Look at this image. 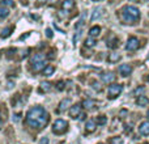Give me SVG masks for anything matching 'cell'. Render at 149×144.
I'll list each match as a JSON object with an SVG mask.
<instances>
[{
    "label": "cell",
    "instance_id": "f1b7e54d",
    "mask_svg": "<svg viewBox=\"0 0 149 144\" xmlns=\"http://www.w3.org/2000/svg\"><path fill=\"white\" fill-rule=\"evenodd\" d=\"M84 18H85V13H84V16H82V18H81V20H80L79 22L76 24V29H79L80 26H82V25H84V24H85V20H84Z\"/></svg>",
    "mask_w": 149,
    "mask_h": 144
},
{
    "label": "cell",
    "instance_id": "484cf974",
    "mask_svg": "<svg viewBox=\"0 0 149 144\" xmlns=\"http://www.w3.org/2000/svg\"><path fill=\"white\" fill-rule=\"evenodd\" d=\"M97 123H98V124H101V126H105V124L107 123V118H106L105 115L98 117V118H97Z\"/></svg>",
    "mask_w": 149,
    "mask_h": 144
},
{
    "label": "cell",
    "instance_id": "4fadbf2b",
    "mask_svg": "<svg viewBox=\"0 0 149 144\" xmlns=\"http://www.w3.org/2000/svg\"><path fill=\"white\" fill-rule=\"evenodd\" d=\"M120 54H118V52H111V54H109L107 57V62L109 63H116L120 60Z\"/></svg>",
    "mask_w": 149,
    "mask_h": 144
},
{
    "label": "cell",
    "instance_id": "d6986e66",
    "mask_svg": "<svg viewBox=\"0 0 149 144\" xmlns=\"http://www.w3.org/2000/svg\"><path fill=\"white\" fill-rule=\"evenodd\" d=\"M13 29H15V26H9V28H5L4 30L1 31V38H7V37H9L10 34H12V31H13Z\"/></svg>",
    "mask_w": 149,
    "mask_h": 144
},
{
    "label": "cell",
    "instance_id": "1f68e13d",
    "mask_svg": "<svg viewBox=\"0 0 149 144\" xmlns=\"http://www.w3.org/2000/svg\"><path fill=\"white\" fill-rule=\"evenodd\" d=\"M56 88H58L59 90H63V89H64V81H58Z\"/></svg>",
    "mask_w": 149,
    "mask_h": 144
},
{
    "label": "cell",
    "instance_id": "60d3db41",
    "mask_svg": "<svg viewBox=\"0 0 149 144\" xmlns=\"http://www.w3.org/2000/svg\"><path fill=\"white\" fill-rule=\"evenodd\" d=\"M143 144H148V143H143Z\"/></svg>",
    "mask_w": 149,
    "mask_h": 144
},
{
    "label": "cell",
    "instance_id": "4316f807",
    "mask_svg": "<svg viewBox=\"0 0 149 144\" xmlns=\"http://www.w3.org/2000/svg\"><path fill=\"white\" fill-rule=\"evenodd\" d=\"M107 46H109V47H111V49H115V47H118V39L114 38L113 41H109Z\"/></svg>",
    "mask_w": 149,
    "mask_h": 144
},
{
    "label": "cell",
    "instance_id": "277c9868",
    "mask_svg": "<svg viewBox=\"0 0 149 144\" xmlns=\"http://www.w3.org/2000/svg\"><path fill=\"white\" fill-rule=\"evenodd\" d=\"M122 92H123V85L122 84H113V82H111V85L109 87V90H107V93H109L107 97L110 98V100H113V98L118 97Z\"/></svg>",
    "mask_w": 149,
    "mask_h": 144
},
{
    "label": "cell",
    "instance_id": "5bb4252c",
    "mask_svg": "<svg viewBox=\"0 0 149 144\" xmlns=\"http://www.w3.org/2000/svg\"><path fill=\"white\" fill-rule=\"evenodd\" d=\"M74 7V1L73 0H64L62 3V9L63 10H71Z\"/></svg>",
    "mask_w": 149,
    "mask_h": 144
},
{
    "label": "cell",
    "instance_id": "2e32d148",
    "mask_svg": "<svg viewBox=\"0 0 149 144\" xmlns=\"http://www.w3.org/2000/svg\"><path fill=\"white\" fill-rule=\"evenodd\" d=\"M45 59H46V55L45 54H36L33 58H31V63H39V62H45Z\"/></svg>",
    "mask_w": 149,
    "mask_h": 144
},
{
    "label": "cell",
    "instance_id": "8d00e7d4",
    "mask_svg": "<svg viewBox=\"0 0 149 144\" xmlns=\"http://www.w3.org/2000/svg\"><path fill=\"white\" fill-rule=\"evenodd\" d=\"M0 129H1V113H0Z\"/></svg>",
    "mask_w": 149,
    "mask_h": 144
},
{
    "label": "cell",
    "instance_id": "ab89813d",
    "mask_svg": "<svg viewBox=\"0 0 149 144\" xmlns=\"http://www.w3.org/2000/svg\"><path fill=\"white\" fill-rule=\"evenodd\" d=\"M148 82H149V76H148Z\"/></svg>",
    "mask_w": 149,
    "mask_h": 144
},
{
    "label": "cell",
    "instance_id": "ac0fdd59",
    "mask_svg": "<svg viewBox=\"0 0 149 144\" xmlns=\"http://www.w3.org/2000/svg\"><path fill=\"white\" fill-rule=\"evenodd\" d=\"M50 89H51V84H50V82H47V81H43L41 85H39V90H41L42 93L49 92Z\"/></svg>",
    "mask_w": 149,
    "mask_h": 144
},
{
    "label": "cell",
    "instance_id": "6da1fadb",
    "mask_svg": "<svg viewBox=\"0 0 149 144\" xmlns=\"http://www.w3.org/2000/svg\"><path fill=\"white\" fill-rule=\"evenodd\" d=\"M49 122V113L42 106H34L26 113V124L33 129H43Z\"/></svg>",
    "mask_w": 149,
    "mask_h": 144
},
{
    "label": "cell",
    "instance_id": "8fae6325",
    "mask_svg": "<svg viewBox=\"0 0 149 144\" xmlns=\"http://www.w3.org/2000/svg\"><path fill=\"white\" fill-rule=\"evenodd\" d=\"M101 80H102V82H106V84L113 82L114 80H115V75H114L113 72H107V73H105V75L101 76Z\"/></svg>",
    "mask_w": 149,
    "mask_h": 144
},
{
    "label": "cell",
    "instance_id": "d4e9b609",
    "mask_svg": "<svg viewBox=\"0 0 149 144\" xmlns=\"http://www.w3.org/2000/svg\"><path fill=\"white\" fill-rule=\"evenodd\" d=\"M109 144H123V139L120 136H114L109 140Z\"/></svg>",
    "mask_w": 149,
    "mask_h": 144
},
{
    "label": "cell",
    "instance_id": "e575fe53",
    "mask_svg": "<svg viewBox=\"0 0 149 144\" xmlns=\"http://www.w3.org/2000/svg\"><path fill=\"white\" fill-rule=\"evenodd\" d=\"M39 143H41V144H47V143H49V139H47V138H43V139H42Z\"/></svg>",
    "mask_w": 149,
    "mask_h": 144
},
{
    "label": "cell",
    "instance_id": "f546056e",
    "mask_svg": "<svg viewBox=\"0 0 149 144\" xmlns=\"http://www.w3.org/2000/svg\"><path fill=\"white\" fill-rule=\"evenodd\" d=\"M3 5H9V7H13L15 5V3L12 1V0H3Z\"/></svg>",
    "mask_w": 149,
    "mask_h": 144
},
{
    "label": "cell",
    "instance_id": "7402d4cb",
    "mask_svg": "<svg viewBox=\"0 0 149 144\" xmlns=\"http://www.w3.org/2000/svg\"><path fill=\"white\" fill-rule=\"evenodd\" d=\"M101 15H102V8L98 7V8H95L94 12L92 13V17H90V18H92V21H94V20H97V18L100 17Z\"/></svg>",
    "mask_w": 149,
    "mask_h": 144
},
{
    "label": "cell",
    "instance_id": "52a82bcc",
    "mask_svg": "<svg viewBox=\"0 0 149 144\" xmlns=\"http://www.w3.org/2000/svg\"><path fill=\"white\" fill-rule=\"evenodd\" d=\"M132 72V67L130 64H122L120 67H119V73L122 75V76H130Z\"/></svg>",
    "mask_w": 149,
    "mask_h": 144
},
{
    "label": "cell",
    "instance_id": "9c48e42d",
    "mask_svg": "<svg viewBox=\"0 0 149 144\" xmlns=\"http://www.w3.org/2000/svg\"><path fill=\"white\" fill-rule=\"evenodd\" d=\"M139 132L141 135H144V136L149 135V121H144V122H141V123H140Z\"/></svg>",
    "mask_w": 149,
    "mask_h": 144
},
{
    "label": "cell",
    "instance_id": "44dd1931",
    "mask_svg": "<svg viewBox=\"0 0 149 144\" xmlns=\"http://www.w3.org/2000/svg\"><path fill=\"white\" fill-rule=\"evenodd\" d=\"M81 105L84 106L85 109H93V108H94V105H95V102L93 100H84Z\"/></svg>",
    "mask_w": 149,
    "mask_h": 144
},
{
    "label": "cell",
    "instance_id": "4dcf8cb0",
    "mask_svg": "<svg viewBox=\"0 0 149 144\" xmlns=\"http://www.w3.org/2000/svg\"><path fill=\"white\" fill-rule=\"evenodd\" d=\"M143 92H144V87H140L137 89H135V94H137V96H141Z\"/></svg>",
    "mask_w": 149,
    "mask_h": 144
},
{
    "label": "cell",
    "instance_id": "5b68a950",
    "mask_svg": "<svg viewBox=\"0 0 149 144\" xmlns=\"http://www.w3.org/2000/svg\"><path fill=\"white\" fill-rule=\"evenodd\" d=\"M140 47V42L136 37H130L128 41H127V45H126V49L128 51H136L137 49Z\"/></svg>",
    "mask_w": 149,
    "mask_h": 144
},
{
    "label": "cell",
    "instance_id": "8992f818",
    "mask_svg": "<svg viewBox=\"0 0 149 144\" xmlns=\"http://www.w3.org/2000/svg\"><path fill=\"white\" fill-rule=\"evenodd\" d=\"M81 105H79V103H76V105L71 106L70 109V115L72 117V118H79L80 114H81Z\"/></svg>",
    "mask_w": 149,
    "mask_h": 144
},
{
    "label": "cell",
    "instance_id": "836d02e7",
    "mask_svg": "<svg viewBox=\"0 0 149 144\" xmlns=\"http://www.w3.org/2000/svg\"><path fill=\"white\" fill-rule=\"evenodd\" d=\"M37 1H38V4H39V5H43V4H46V3L49 1V0H37Z\"/></svg>",
    "mask_w": 149,
    "mask_h": 144
},
{
    "label": "cell",
    "instance_id": "603a6c76",
    "mask_svg": "<svg viewBox=\"0 0 149 144\" xmlns=\"http://www.w3.org/2000/svg\"><path fill=\"white\" fill-rule=\"evenodd\" d=\"M31 68H33L34 71H39V70H43L46 66H45V62H39V63H31Z\"/></svg>",
    "mask_w": 149,
    "mask_h": 144
},
{
    "label": "cell",
    "instance_id": "e0dca14e",
    "mask_svg": "<svg viewBox=\"0 0 149 144\" xmlns=\"http://www.w3.org/2000/svg\"><path fill=\"white\" fill-rule=\"evenodd\" d=\"M55 72V67L54 66H46V67L42 70V73L45 75V76H50V75H52Z\"/></svg>",
    "mask_w": 149,
    "mask_h": 144
},
{
    "label": "cell",
    "instance_id": "b9f144b4",
    "mask_svg": "<svg viewBox=\"0 0 149 144\" xmlns=\"http://www.w3.org/2000/svg\"><path fill=\"white\" fill-rule=\"evenodd\" d=\"M148 58H149V55H148Z\"/></svg>",
    "mask_w": 149,
    "mask_h": 144
},
{
    "label": "cell",
    "instance_id": "ba28073f",
    "mask_svg": "<svg viewBox=\"0 0 149 144\" xmlns=\"http://www.w3.org/2000/svg\"><path fill=\"white\" fill-rule=\"evenodd\" d=\"M70 106H71V100L70 98H64V100L60 101L59 108H58V111H59V113H63V111H65Z\"/></svg>",
    "mask_w": 149,
    "mask_h": 144
},
{
    "label": "cell",
    "instance_id": "d590c367",
    "mask_svg": "<svg viewBox=\"0 0 149 144\" xmlns=\"http://www.w3.org/2000/svg\"><path fill=\"white\" fill-rule=\"evenodd\" d=\"M85 117H86V115H85V113H81L79 118H80V119H85Z\"/></svg>",
    "mask_w": 149,
    "mask_h": 144
},
{
    "label": "cell",
    "instance_id": "7a4b0ae2",
    "mask_svg": "<svg viewBox=\"0 0 149 144\" xmlns=\"http://www.w3.org/2000/svg\"><path fill=\"white\" fill-rule=\"evenodd\" d=\"M122 17L127 22H135L140 18L139 8L134 7V5H126V7L122 8Z\"/></svg>",
    "mask_w": 149,
    "mask_h": 144
},
{
    "label": "cell",
    "instance_id": "f35d334b",
    "mask_svg": "<svg viewBox=\"0 0 149 144\" xmlns=\"http://www.w3.org/2000/svg\"><path fill=\"white\" fill-rule=\"evenodd\" d=\"M132 1H137V0H132Z\"/></svg>",
    "mask_w": 149,
    "mask_h": 144
},
{
    "label": "cell",
    "instance_id": "30bf717a",
    "mask_svg": "<svg viewBox=\"0 0 149 144\" xmlns=\"http://www.w3.org/2000/svg\"><path fill=\"white\" fill-rule=\"evenodd\" d=\"M95 127H97V121L90 119V121H88L86 124H85V131H86V132H94L95 131Z\"/></svg>",
    "mask_w": 149,
    "mask_h": 144
},
{
    "label": "cell",
    "instance_id": "83f0119b",
    "mask_svg": "<svg viewBox=\"0 0 149 144\" xmlns=\"http://www.w3.org/2000/svg\"><path fill=\"white\" fill-rule=\"evenodd\" d=\"M92 87H93V88H94V89H95V90H97V92H100V90H101V89H102V87H101V85H100V84H98V82H97V81H95V80H92Z\"/></svg>",
    "mask_w": 149,
    "mask_h": 144
},
{
    "label": "cell",
    "instance_id": "7c38bea8",
    "mask_svg": "<svg viewBox=\"0 0 149 144\" xmlns=\"http://www.w3.org/2000/svg\"><path fill=\"white\" fill-rule=\"evenodd\" d=\"M136 103L139 106H141V108H144V106L149 105V98L147 96L141 94V96H137V100H136Z\"/></svg>",
    "mask_w": 149,
    "mask_h": 144
},
{
    "label": "cell",
    "instance_id": "cb8c5ba5",
    "mask_svg": "<svg viewBox=\"0 0 149 144\" xmlns=\"http://www.w3.org/2000/svg\"><path fill=\"white\" fill-rule=\"evenodd\" d=\"M85 46H86V47H93V46H95V39H94V37H89V38L85 39Z\"/></svg>",
    "mask_w": 149,
    "mask_h": 144
},
{
    "label": "cell",
    "instance_id": "7bdbcfd3",
    "mask_svg": "<svg viewBox=\"0 0 149 144\" xmlns=\"http://www.w3.org/2000/svg\"><path fill=\"white\" fill-rule=\"evenodd\" d=\"M95 1H97V0H95Z\"/></svg>",
    "mask_w": 149,
    "mask_h": 144
},
{
    "label": "cell",
    "instance_id": "74e56055",
    "mask_svg": "<svg viewBox=\"0 0 149 144\" xmlns=\"http://www.w3.org/2000/svg\"><path fill=\"white\" fill-rule=\"evenodd\" d=\"M147 117H148V118H149V110H148V113H147Z\"/></svg>",
    "mask_w": 149,
    "mask_h": 144
},
{
    "label": "cell",
    "instance_id": "d6a6232c",
    "mask_svg": "<svg viewBox=\"0 0 149 144\" xmlns=\"http://www.w3.org/2000/svg\"><path fill=\"white\" fill-rule=\"evenodd\" d=\"M46 36L51 38V37H52V30H50V29H47V30H46Z\"/></svg>",
    "mask_w": 149,
    "mask_h": 144
},
{
    "label": "cell",
    "instance_id": "ffe728a7",
    "mask_svg": "<svg viewBox=\"0 0 149 144\" xmlns=\"http://www.w3.org/2000/svg\"><path fill=\"white\" fill-rule=\"evenodd\" d=\"M9 16V9L5 7H0V20H4Z\"/></svg>",
    "mask_w": 149,
    "mask_h": 144
},
{
    "label": "cell",
    "instance_id": "3957f363",
    "mask_svg": "<svg viewBox=\"0 0 149 144\" xmlns=\"http://www.w3.org/2000/svg\"><path fill=\"white\" fill-rule=\"evenodd\" d=\"M67 131H68V122L65 121V119L59 118L54 122V124H52V132H54V134L63 135Z\"/></svg>",
    "mask_w": 149,
    "mask_h": 144
},
{
    "label": "cell",
    "instance_id": "9a60e30c",
    "mask_svg": "<svg viewBox=\"0 0 149 144\" xmlns=\"http://www.w3.org/2000/svg\"><path fill=\"white\" fill-rule=\"evenodd\" d=\"M101 34V28L98 25H95V26H92V28H90V30H89V36L90 37H98Z\"/></svg>",
    "mask_w": 149,
    "mask_h": 144
}]
</instances>
